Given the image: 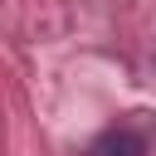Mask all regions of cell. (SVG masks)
<instances>
[{"label": "cell", "mask_w": 156, "mask_h": 156, "mask_svg": "<svg viewBox=\"0 0 156 156\" xmlns=\"http://www.w3.org/2000/svg\"><path fill=\"white\" fill-rule=\"evenodd\" d=\"M88 156H146V136L132 127H112L88 146Z\"/></svg>", "instance_id": "cell-1"}]
</instances>
